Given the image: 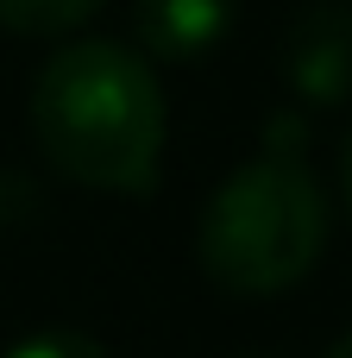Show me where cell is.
Masks as SVG:
<instances>
[{
    "mask_svg": "<svg viewBox=\"0 0 352 358\" xmlns=\"http://www.w3.org/2000/svg\"><path fill=\"white\" fill-rule=\"evenodd\" d=\"M107 0H0V25L19 38H69L82 31Z\"/></svg>",
    "mask_w": 352,
    "mask_h": 358,
    "instance_id": "5b68a950",
    "label": "cell"
},
{
    "mask_svg": "<svg viewBox=\"0 0 352 358\" xmlns=\"http://www.w3.org/2000/svg\"><path fill=\"white\" fill-rule=\"evenodd\" d=\"M31 138L76 189L151 195L170 138L157 63L120 38H69L31 82Z\"/></svg>",
    "mask_w": 352,
    "mask_h": 358,
    "instance_id": "6da1fadb",
    "label": "cell"
},
{
    "mask_svg": "<svg viewBox=\"0 0 352 358\" xmlns=\"http://www.w3.org/2000/svg\"><path fill=\"white\" fill-rule=\"evenodd\" d=\"M283 88L302 113H328L352 101V0H309L277 50Z\"/></svg>",
    "mask_w": 352,
    "mask_h": 358,
    "instance_id": "3957f363",
    "label": "cell"
},
{
    "mask_svg": "<svg viewBox=\"0 0 352 358\" xmlns=\"http://www.w3.org/2000/svg\"><path fill=\"white\" fill-rule=\"evenodd\" d=\"M239 19V0H132V50L151 63H208Z\"/></svg>",
    "mask_w": 352,
    "mask_h": 358,
    "instance_id": "277c9868",
    "label": "cell"
},
{
    "mask_svg": "<svg viewBox=\"0 0 352 358\" xmlns=\"http://www.w3.org/2000/svg\"><path fill=\"white\" fill-rule=\"evenodd\" d=\"M334 214L309 157L258 151L220 176L195 220V264L227 296H283L328 252Z\"/></svg>",
    "mask_w": 352,
    "mask_h": 358,
    "instance_id": "7a4b0ae2",
    "label": "cell"
},
{
    "mask_svg": "<svg viewBox=\"0 0 352 358\" xmlns=\"http://www.w3.org/2000/svg\"><path fill=\"white\" fill-rule=\"evenodd\" d=\"M340 195H346V208H352V126H346V138H340Z\"/></svg>",
    "mask_w": 352,
    "mask_h": 358,
    "instance_id": "ba28073f",
    "label": "cell"
},
{
    "mask_svg": "<svg viewBox=\"0 0 352 358\" xmlns=\"http://www.w3.org/2000/svg\"><path fill=\"white\" fill-rule=\"evenodd\" d=\"M239 358H265V352H239Z\"/></svg>",
    "mask_w": 352,
    "mask_h": 358,
    "instance_id": "30bf717a",
    "label": "cell"
},
{
    "mask_svg": "<svg viewBox=\"0 0 352 358\" xmlns=\"http://www.w3.org/2000/svg\"><path fill=\"white\" fill-rule=\"evenodd\" d=\"M258 151H290V157H309V113L302 107H277L265 120V145Z\"/></svg>",
    "mask_w": 352,
    "mask_h": 358,
    "instance_id": "52a82bcc",
    "label": "cell"
},
{
    "mask_svg": "<svg viewBox=\"0 0 352 358\" xmlns=\"http://www.w3.org/2000/svg\"><path fill=\"white\" fill-rule=\"evenodd\" d=\"M0 358H107V346L88 340L82 327H38V334L13 340Z\"/></svg>",
    "mask_w": 352,
    "mask_h": 358,
    "instance_id": "8992f818",
    "label": "cell"
},
{
    "mask_svg": "<svg viewBox=\"0 0 352 358\" xmlns=\"http://www.w3.org/2000/svg\"><path fill=\"white\" fill-rule=\"evenodd\" d=\"M321 358H352V334H340V340H334V346H328Z\"/></svg>",
    "mask_w": 352,
    "mask_h": 358,
    "instance_id": "9c48e42d",
    "label": "cell"
}]
</instances>
